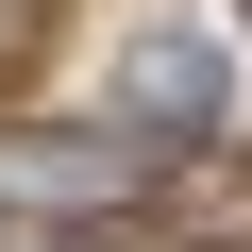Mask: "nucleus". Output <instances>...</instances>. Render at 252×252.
Masks as SVG:
<instances>
[{"mask_svg": "<svg viewBox=\"0 0 252 252\" xmlns=\"http://www.w3.org/2000/svg\"><path fill=\"white\" fill-rule=\"evenodd\" d=\"M219 118H235V67H219L202 17H152L135 51H118V135H135V152H202Z\"/></svg>", "mask_w": 252, "mask_h": 252, "instance_id": "nucleus-1", "label": "nucleus"}, {"mask_svg": "<svg viewBox=\"0 0 252 252\" xmlns=\"http://www.w3.org/2000/svg\"><path fill=\"white\" fill-rule=\"evenodd\" d=\"M135 168H152L135 135H17V152H0V185H17V202H118Z\"/></svg>", "mask_w": 252, "mask_h": 252, "instance_id": "nucleus-2", "label": "nucleus"}]
</instances>
